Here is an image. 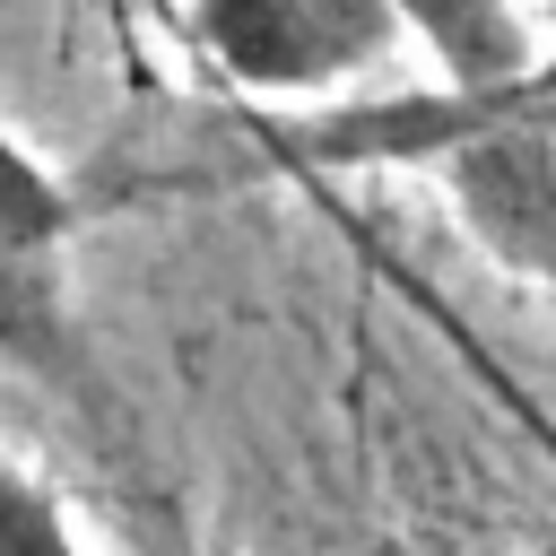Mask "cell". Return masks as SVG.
Listing matches in <instances>:
<instances>
[{
    "mask_svg": "<svg viewBox=\"0 0 556 556\" xmlns=\"http://www.w3.org/2000/svg\"><path fill=\"white\" fill-rule=\"evenodd\" d=\"M278 139L295 165H443L486 139H556V52L504 70V78H469V87L434 78L408 96L339 104L321 122H287Z\"/></svg>",
    "mask_w": 556,
    "mask_h": 556,
    "instance_id": "1",
    "label": "cell"
},
{
    "mask_svg": "<svg viewBox=\"0 0 556 556\" xmlns=\"http://www.w3.org/2000/svg\"><path fill=\"white\" fill-rule=\"evenodd\" d=\"M200 52L261 96H313L348 70H374L400 35L391 0H191Z\"/></svg>",
    "mask_w": 556,
    "mask_h": 556,
    "instance_id": "2",
    "label": "cell"
},
{
    "mask_svg": "<svg viewBox=\"0 0 556 556\" xmlns=\"http://www.w3.org/2000/svg\"><path fill=\"white\" fill-rule=\"evenodd\" d=\"M460 226L521 278L556 287V139H486L434 165Z\"/></svg>",
    "mask_w": 556,
    "mask_h": 556,
    "instance_id": "3",
    "label": "cell"
},
{
    "mask_svg": "<svg viewBox=\"0 0 556 556\" xmlns=\"http://www.w3.org/2000/svg\"><path fill=\"white\" fill-rule=\"evenodd\" d=\"M391 9H400V26L434 52V70H443L452 87H469V78H504V70L539 61V52H530V26H521L513 0H391Z\"/></svg>",
    "mask_w": 556,
    "mask_h": 556,
    "instance_id": "4",
    "label": "cell"
},
{
    "mask_svg": "<svg viewBox=\"0 0 556 556\" xmlns=\"http://www.w3.org/2000/svg\"><path fill=\"white\" fill-rule=\"evenodd\" d=\"M61 348H70L61 243H0V356L9 365H52Z\"/></svg>",
    "mask_w": 556,
    "mask_h": 556,
    "instance_id": "5",
    "label": "cell"
},
{
    "mask_svg": "<svg viewBox=\"0 0 556 556\" xmlns=\"http://www.w3.org/2000/svg\"><path fill=\"white\" fill-rule=\"evenodd\" d=\"M70 235V191L0 130V243H61Z\"/></svg>",
    "mask_w": 556,
    "mask_h": 556,
    "instance_id": "6",
    "label": "cell"
},
{
    "mask_svg": "<svg viewBox=\"0 0 556 556\" xmlns=\"http://www.w3.org/2000/svg\"><path fill=\"white\" fill-rule=\"evenodd\" d=\"M0 556H78L52 486L26 478V469H9V460H0Z\"/></svg>",
    "mask_w": 556,
    "mask_h": 556,
    "instance_id": "7",
    "label": "cell"
}]
</instances>
